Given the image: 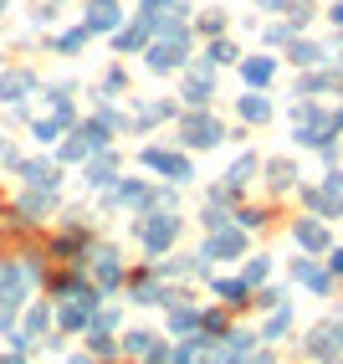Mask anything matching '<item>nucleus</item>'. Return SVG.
<instances>
[{
    "label": "nucleus",
    "instance_id": "nucleus-1",
    "mask_svg": "<svg viewBox=\"0 0 343 364\" xmlns=\"http://www.w3.org/2000/svg\"><path fill=\"white\" fill-rule=\"evenodd\" d=\"M220 139H226V124H220V118H210L205 108L180 113V144H185V149H215Z\"/></svg>",
    "mask_w": 343,
    "mask_h": 364
},
{
    "label": "nucleus",
    "instance_id": "nucleus-2",
    "mask_svg": "<svg viewBox=\"0 0 343 364\" xmlns=\"http://www.w3.org/2000/svg\"><path fill=\"white\" fill-rule=\"evenodd\" d=\"M200 257L205 262H236V257H246V231H241L236 221H226V226H215V231H205V241H200Z\"/></svg>",
    "mask_w": 343,
    "mask_h": 364
},
{
    "label": "nucleus",
    "instance_id": "nucleus-3",
    "mask_svg": "<svg viewBox=\"0 0 343 364\" xmlns=\"http://www.w3.org/2000/svg\"><path fill=\"white\" fill-rule=\"evenodd\" d=\"M287 236L298 241V247H303L307 257H323V252L333 247V236H328V221H323V215H312V210H307V215H298V221L287 226Z\"/></svg>",
    "mask_w": 343,
    "mask_h": 364
},
{
    "label": "nucleus",
    "instance_id": "nucleus-4",
    "mask_svg": "<svg viewBox=\"0 0 343 364\" xmlns=\"http://www.w3.org/2000/svg\"><path fill=\"white\" fill-rule=\"evenodd\" d=\"M87 267H92L97 287H103V298H108V293H118V287L129 282V267H124V257H118L113 247H97V252H87Z\"/></svg>",
    "mask_w": 343,
    "mask_h": 364
},
{
    "label": "nucleus",
    "instance_id": "nucleus-5",
    "mask_svg": "<svg viewBox=\"0 0 343 364\" xmlns=\"http://www.w3.org/2000/svg\"><path fill=\"white\" fill-rule=\"evenodd\" d=\"M287 272H292V282H303L307 293H317V298H328V293H333V272H328V267L317 262V257H307V252H303V257H292Z\"/></svg>",
    "mask_w": 343,
    "mask_h": 364
},
{
    "label": "nucleus",
    "instance_id": "nucleus-6",
    "mask_svg": "<svg viewBox=\"0 0 343 364\" xmlns=\"http://www.w3.org/2000/svg\"><path fill=\"white\" fill-rule=\"evenodd\" d=\"M210 92H215V67H210V62H195V67H190V77H185V87H180L185 108H205V103H210Z\"/></svg>",
    "mask_w": 343,
    "mask_h": 364
},
{
    "label": "nucleus",
    "instance_id": "nucleus-7",
    "mask_svg": "<svg viewBox=\"0 0 343 364\" xmlns=\"http://www.w3.org/2000/svg\"><path fill=\"white\" fill-rule=\"evenodd\" d=\"M108 205H124V210L143 215V210L154 205V185H143V180H113V196H108Z\"/></svg>",
    "mask_w": 343,
    "mask_h": 364
},
{
    "label": "nucleus",
    "instance_id": "nucleus-8",
    "mask_svg": "<svg viewBox=\"0 0 343 364\" xmlns=\"http://www.w3.org/2000/svg\"><path fill=\"white\" fill-rule=\"evenodd\" d=\"M241 62V82L246 87H272V77H277V57H236Z\"/></svg>",
    "mask_w": 343,
    "mask_h": 364
},
{
    "label": "nucleus",
    "instance_id": "nucleus-9",
    "mask_svg": "<svg viewBox=\"0 0 343 364\" xmlns=\"http://www.w3.org/2000/svg\"><path fill=\"white\" fill-rule=\"evenodd\" d=\"M236 118H241V124H266V118H272L266 92L261 87H246V92H241V103H236Z\"/></svg>",
    "mask_w": 343,
    "mask_h": 364
},
{
    "label": "nucleus",
    "instance_id": "nucleus-10",
    "mask_svg": "<svg viewBox=\"0 0 343 364\" xmlns=\"http://www.w3.org/2000/svg\"><path fill=\"white\" fill-rule=\"evenodd\" d=\"M282 46H287V62H292V67H323V46H317V41H307V36L292 31Z\"/></svg>",
    "mask_w": 343,
    "mask_h": 364
},
{
    "label": "nucleus",
    "instance_id": "nucleus-11",
    "mask_svg": "<svg viewBox=\"0 0 343 364\" xmlns=\"http://www.w3.org/2000/svg\"><path fill=\"white\" fill-rule=\"evenodd\" d=\"M256 349V333H241V328H226V344L215 338V349H210V359H246Z\"/></svg>",
    "mask_w": 343,
    "mask_h": 364
},
{
    "label": "nucleus",
    "instance_id": "nucleus-12",
    "mask_svg": "<svg viewBox=\"0 0 343 364\" xmlns=\"http://www.w3.org/2000/svg\"><path fill=\"white\" fill-rule=\"evenodd\" d=\"M118 26H124L118 0H92V6H87V31H118Z\"/></svg>",
    "mask_w": 343,
    "mask_h": 364
},
{
    "label": "nucleus",
    "instance_id": "nucleus-13",
    "mask_svg": "<svg viewBox=\"0 0 343 364\" xmlns=\"http://www.w3.org/2000/svg\"><path fill=\"white\" fill-rule=\"evenodd\" d=\"M261 169H266V185H272L277 196H287V190L298 185V159H266Z\"/></svg>",
    "mask_w": 343,
    "mask_h": 364
},
{
    "label": "nucleus",
    "instance_id": "nucleus-14",
    "mask_svg": "<svg viewBox=\"0 0 343 364\" xmlns=\"http://www.w3.org/2000/svg\"><path fill=\"white\" fill-rule=\"evenodd\" d=\"M210 287H215V298L226 303V308H241V303L251 298V287L241 282V277H210Z\"/></svg>",
    "mask_w": 343,
    "mask_h": 364
},
{
    "label": "nucleus",
    "instance_id": "nucleus-15",
    "mask_svg": "<svg viewBox=\"0 0 343 364\" xmlns=\"http://www.w3.org/2000/svg\"><path fill=\"white\" fill-rule=\"evenodd\" d=\"M256 175H261V159H256V154H241V159L226 169V185H231V190H246Z\"/></svg>",
    "mask_w": 343,
    "mask_h": 364
},
{
    "label": "nucleus",
    "instance_id": "nucleus-16",
    "mask_svg": "<svg viewBox=\"0 0 343 364\" xmlns=\"http://www.w3.org/2000/svg\"><path fill=\"white\" fill-rule=\"evenodd\" d=\"M82 175H87V185H92V190H103V185H113V180H118V154L108 149L103 159H92V164L82 169Z\"/></svg>",
    "mask_w": 343,
    "mask_h": 364
},
{
    "label": "nucleus",
    "instance_id": "nucleus-17",
    "mask_svg": "<svg viewBox=\"0 0 343 364\" xmlns=\"http://www.w3.org/2000/svg\"><path fill=\"white\" fill-rule=\"evenodd\" d=\"M333 354H343L338 338H333V328H328V323L312 328V333H307V359H333Z\"/></svg>",
    "mask_w": 343,
    "mask_h": 364
},
{
    "label": "nucleus",
    "instance_id": "nucleus-18",
    "mask_svg": "<svg viewBox=\"0 0 343 364\" xmlns=\"http://www.w3.org/2000/svg\"><path fill=\"white\" fill-rule=\"evenodd\" d=\"M159 175H169L175 185H190V180H195V164H190V154H175V149H169L164 164H159Z\"/></svg>",
    "mask_w": 343,
    "mask_h": 364
},
{
    "label": "nucleus",
    "instance_id": "nucleus-19",
    "mask_svg": "<svg viewBox=\"0 0 343 364\" xmlns=\"http://www.w3.org/2000/svg\"><path fill=\"white\" fill-rule=\"evenodd\" d=\"M266 313H272V318H266V328H261L256 338H287V333H292V308L277 303V308H266Z\"/></svg>",
    "mask_w": 343,
    "mask_h": 364
},
{
    "label": "nucleus",
    "instance_id": "nucleus-20",
    "mask_svg": "<svg viewBox=\"0 0 343 364\" xmlns=\"http://www.w3.org/2000/svg\"><path fill=\"white\" fill-rule=\"evenodd\" d=\"M26 180H31V185H41V190H57L62 169H57L52 159H31V164H26Z\"/></svg>",
    "mask_w": 343,
    "mask_h": 364
},
{
    "label": "nucleus",
    "instance_id": "nucleus-21",
    "mask_svg": "<svg viewBox=\"0 0 343 364\" xmlns=\"http://www.w3.org/2000/svg\"><path fill=\"white\" fill-rule=\"evenodd\" d=\"M231 221L241 231H261L266 221H272V210H266V205H241V210H231Z\"/></svg>",
    "mask_w": 343,
    "mask_h": 364
},
{
    "label": "nucleus",
    "instance_id": "nucleus-22",
    "mask_svg": "<svg viewBox=\"0 0 343 364\" xmlns=\"http://www.w3.org/2000/svg\"><path fill=\"white\" fill-rule=\"evenodd\" d=\"M266 277H272V257H261V252H256V257H251L246 267H241V282H246L251 293H256V287H261Z\"/></svg>",
    "mask_w": 343,
    "mask_h": 364
},
{
    "label": "nucleus",
    "instance_id": "nucleus-23",
    "mask_svg": "<svg viewBox=\"0 0 343 364\" xmlns=\"http://www.w3.org/2000/svg\"><path fill=\"white\" fill-rule=\"evenodd\" d=\"M241 52H236V41H226V36H210V46H205V62L210 67H231Z\"/></svg>",
    "mask_w": 343,
    "mask_h": 364
},
{
    "label": "nucleus",
    "instance_id": "nucleus-24",
    "mask_svg": "<svg viewBox=\"0 0 343 364\" xmlns=\"http://www.w3.org/2000/svg\"><path fill=\"white\" fill-rule=\"evenodd\" d=\"M231 318H226V308H200V333L205 338H226Z\"/></svg>",
    "mask_w": 343,
    "mask_h": 364
},
{
    "label": "nucleus",
    "instance_id": "nucleus-25",
    "mask_svg": "<svg viewBox=\"0 0 343 364\" xmlns=\"http://www.w3.org/2000/svg\"><path fill=\"white\" fill-rule=\"evenodd\" d=\"M31 87H36V77H31V72H11V77L0 82V98H11V103H16V98H26Z\"/></svg>",
    "mask_w": 343,
    "mask_h": 364
},
{
    "label": "nucleus",
    "instance_id": "nucleus-26",
    "mask_svg": "<svg viewBox=\"0 0 343 364\" xmlns=\"http://www.w3.org/2000/svg\"><path fill=\"white\" fill-rule=\"evenodd\" d=\"M87 36H92L87 26H72V31H62V36H57V52H62V57H77L82 46H87Z\"/></svg>",
    "mask_w": 343,
    "mask_h": 364
},
{
    "label": "nucleus",
    "instance_id": "nucleus-27",
    "mask_svg": "<svg viewBox=\"0 0 343 364\" xmlns=\"http://www.w3.org/2000/svg\"><path fill=\"white\" fill-rule=\"evenodd\" d=\"M154 338H159V333H149V328H129V333H124V344H118V354H143V349L154 344Z\"/></svg>",
    "mask_w": 343,
    "mask_h": 364
},
{
    "label": "nucleus",
    "instance_id": "nucleus-28",
    "mask_svg": "<svg viewBox=\"0 0 343 364\" xmlns=\"http://www.w3.org/2000/svg\"><path fill=\"white\" fill-rule=\"evenodd\" d=\"M118 92H129V67H108L103 92H97V98H118Z\"/></svg>",
    "mask_w": 343,
    "mask_h": 364
},
{
    "label": "nucleus",
    "instance_id": "nucleus-29",
    "mask_svg": "<svg viewBox=\"0 0 343 364\" xmlns=\"http://www.w3.org/2000/svg\"><path fill=\"white\" fill-rule=\"evenodd\" d=\"M226 221H231V210H226V205H215V200H210V205H200V226H205V231L226 226Z\"/></svg>",
    "mask_w": 343,
    "mask_h": 364
},
{
    "label": "nucleus",
    "instance_id": "nucleus-30",
    "mask_svg": "<svg viewBox=\"0 0 343 364\" xmlns=\"http://www.w3.org/2000/svg\"><path fill=\"white\" fill-rule=\"evenodd\" d=\"M87 338H92V354H103V359H113V354H118V338H113V333L87 328Z\"/></svg>",
    "mask_w": 343,
    "mask_h": 364
},
{
    "label": "nucleus",
    "instance_id": "nucleus-31",
    "mask_svg": "<svg viewBox=\"0 0 343 364\" xmlns=\"http://www.w3.org/2000/svg\"><path fill=\"white\" fill-rule=\"evenodd\" d=\"M87 154H92V144H87V139H67V144H62V159H67V164H77V159L87 164Z\"/></svg>",
    "mask_w": 343,
    "mask_h": 364
},
{
    "label": "nucleus",
    "instance_id": "nucleus-32",
    "mask_svg": "<svg viewBox=\"0 0 343 364\" xmlns=\"http://www.w3.org/2000/svg\"><path fill=\"white\" fill-rule=\"evenodd\" d=\"M62 129H67V118H46V124H36V139H41V144H52Z\"/></svg>",
    "mask_w": 343,
    "mask_h": 364
},
{
    "label": "nucleus",
    "instance_id": "nucleus-33",
    "mask_svg": "<svg viewBox=\"0 0 343 364\" xmlns=\"http://www.w3.org/2000/svg\"><path fill=\"white\" fill-rule=\"evenodd\" d=\"M292 36V21H272V26H266V46H282Z\"/></svg>",
    "mask_w": 343,
    "mask_h": 364
},
{
    "label": "nucleus",
    "instance_id": "nucleus-34",
    "mask_svg": "<svg viewBox=\"0 0 343 364\" xmlns=\"http://www.w3.org/2000/svg\"><path fill=\"white\" fill-rule=\"evenodd\" d=\"M46 323H52V313H46V308H31V313H26V338H31V333H41Z\"/></svg>",
    "mask_w": 343,
    "mask_h": 364
},
{
    "label": "nucleus",
    "instance_id": "nucleus-35",
    "mask_svg": "<svg viewBox=\"0 0 343 364\" xmlns=\"http://www.w3.org/2000/svg\"><path fill=\"white\" fill-rule=\"evenodd\" d=\"M277 303H287V293H282V287H266V293L256 298V308H277Z\"/></svg>",
    "mask_w": 343,
    "mask_h": 364
},
{
    "label": "nucleus",
    "instance_id": "nucleus-36",
    "mask_svg": "<svg viewBox=\"0 0 343 364\" xmlns=\"http://www.w3.org/2000/svg\"><path fill=\"white\" fill-rule=\"evenodd\" d=\"M323 257H328V272H333V277H343V247H328Z\"/></svg>",
    "mask_w": 343,
    "mask_h": 364
},
{
    "label": "nucleus",
    "instance_id": "nucleus-37",
    "mask_svg": "<svg viewBox=\"0 0 343 364\" xmlns=\"http://www.w3.org/2000/svg\"><path fill=\"white\" fill-rule=\"evenodd\" d=\"M200 31L205 36H220V31H226V21H220V16H200Z\"/></svg>",
    "mask_w": 343,
    "mask_h": 364
},
{
    "label": "nucleus",
    "instance_id": "nucleus-38",
    "mask_svg": "<svg viewBox=\"0 0 343 364\" xmlns=\"http://www.w3.org/2000/svg\"><path fill=\"white\" fill-rule=\"evenodd\" d=\"M328 21H333V26H343V0H338V6L328 11Z\"/></svg>",
    "mask_w": 343,
    "mask_h": 364
},
{
    "label": "nucleus",
    "instance_id": "nucleus-39",
    "mask_svg": "<svg viewBox=\"0 0 343 364\" xmlns=\"http://www.w3.org/2000/svg\"><path fill=\"white\" fill-rule=\"evenodd\" d=\"M159 6H169V0H138V11H159Z\"/></svg>",
    "mask_w": 343,
    "mask_h": 364
},
{
    "label": "nucleus",
    "instance_id": "nucleus-40",
    "mask_svg": "<svg viewBox=\"0 0 343 364\" xmlns=\"http://www.w3.org/2000/svg\"><path fill=\"white\" fill-rule=\"evenodd\" d=\"M328 328H333V338H338V349H343V318H333Z\"/></svg>",
    "mask_w": 343,
    "mask_h": 364
},
{
    "label": "nucleus",
    "instance_id": "nucleus-41",
    "mask_svg": "<svg viewBox=\"0 0 343 364\" xmlns=\"http://www.w3.org/2000/svg\"><path fill=\"white\" fill-rule=\"evenodd\" d=\"M0 6H6V0H0Z\"/></svg>",
    "mask_w": 343,
    "mask_h": 364
}]
</instances>
